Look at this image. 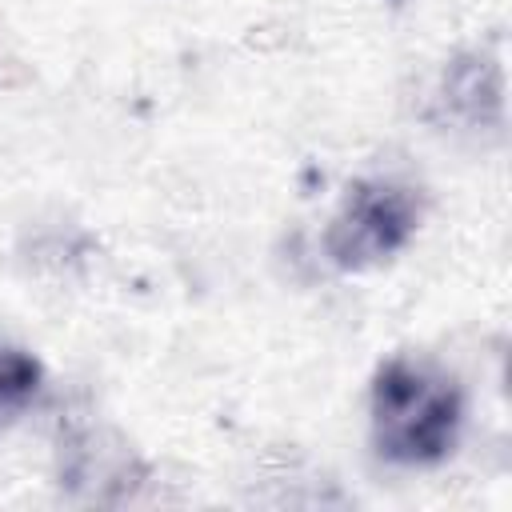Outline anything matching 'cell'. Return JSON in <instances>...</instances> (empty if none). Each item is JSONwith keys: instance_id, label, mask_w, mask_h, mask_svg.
I'll list each match as a JSON object with an SVG mask.
<instances>
[{"instance_id": "cell-1", "label": "cell", "mask_w": 512, "mask_h": 512, "mask_svg": "<svg viewBox=\"0 0 512 512\" xmlns=\"http://www.w3.org/2000/svg\"><path fill=\"white\" fill-rule=\"evenodd\" d=\"M464 424L460 384L436 364L396 356L368 396V432L380 460L400 468H428L452 456Z\"/></svg>"}, {"instance_id": "cell-2", "label": "cell", "mask_w": 512, "mask_h": 512, "mask_svg": "<svg viewBox=\"0 0 512 512\" xmlns=\"http://www.w3.org/2000/svg\"><path fill=\"white\" fill-rule=\"evenodd\" d=\"M420 228V200L396 180H360L324 228V256L340 272H368L392 260Z\"/></svg>"}, {"instance_id": "cell-3", "label": "cell", "mask_w": 512, "mask_h": 512, "mask_svg": "<svg viewBox=\"0 0 512 512\" xmlns=\"http://www.w3.org/2000/svg\"><path fill=\"white\" fill-rule=\"evenodd\" d=\"M436 116L460 132H500L504 124V76L492 56H460L448 64L436 88Z\"/></svg>"}, {"instance_id": "cell-4", "label": "cell", "mask_w": 512, "mask_h": 512, "mask_svg": "<svg viewBox=\"0 0 512 512\" xmlns=\"http://www.w3.org/2000/svg\"><path fill=\"white\" fill-rule=\"evenodd\" d=\"M40 384H44L40 360L20 344L0 340V428L16 424L36 404Z\"/></svg>"}]
</instances>
